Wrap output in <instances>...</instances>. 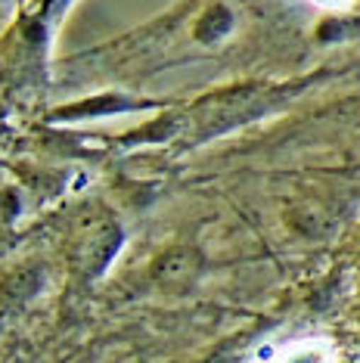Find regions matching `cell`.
<instances>
[{
	"mask_svg": "<svg viewBox=\"0 0 360 363\" xmlns=\"http://www.w3.org/2000/svg\"><path fill=\"white\" fill-rule=\"evenodd\" d=\"M264 363H335V348L330 338H298L267 354Z\"/></svg>",
	"mask_w": 360,
	"mask_h": 363,
	"instance_id": "obj_1",
	"label": "cell"
},
{
	"mask_svg": "<svg viewBox=\"0 0 360 363\" xmlns=\"http://www.w3.org/2000/svg\"><path fill=\"white\" fill-rule=\"evenodd\" d=\"M314 4L330 6V10H345V6H351V0H314Z\"/></svg>",
	"mask_w": 360,
	"mask_h": 363,
	"instance_id": "obj_2",
	"label": "cell"
}]
</instances>
